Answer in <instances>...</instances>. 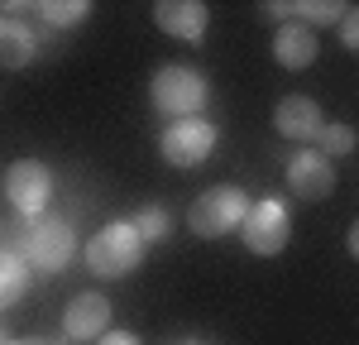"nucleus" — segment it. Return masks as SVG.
Segmentation results:
<instances>
[{
	"label": "nucleus",
	"mask_w": 359,
	"mask_h": 345,
	"mask_svg": "<svg viewBox=\"0 0 359 345\" xmlns=\"http://www.w3.org/2000/svg\"><path fill=\"white\" fill-rule=\"evenodd\" d=\"M144 250L149 245H144V235L135 230V221H111V226H101L82 245V259L96 278L115 283V278H130L139 264H144Z\"/></svg>",
	"instance_id": "1"
},
{
	"label": "nucleus",
	"mask_w": 359,
	"mask_h": 345,
	"mask_svg": "<svg viewBox=\"0 0 359 345\" xmlns=\"http://www.w3.org/2000/svg\"><path fill=\"white\" fill-rule=\"evenodd\" d=\"M149 101L168 120H192L211 106V82H206V72H196L187 62H168L149 82Z\"/></svg>",
	"instance_id": "2"
},
{
	"label": "nucleus",
	"mask_w": 359,
	"mask_h": 345,
	"mask_svg": "<svg viewBox=\"0 0 359 345\" xmlns=\"http://www.w3.org/2000/svg\"><path fill=\"white\" fill-rule=\"evenodd\" d=\"M249 206H254V201H249L245 187H235V182H216V187H206V192L187 206V230L201 235V240H225L230 230L245 226Z\"/></svg>",
	"instance_id": "3"
},
{
	"label": "nucleus",
	"mask_w": 359,
	"mask_h": 345,
	"mask_svg": "<svg viewBox=\"0 0 359 345\" xmlns=\"http://www.w3.org/2000/svg\"><path fill=\"white\" fill-rule=\"evenodd\" d=\"M216 144H221V125L206 115H192V120H168V130L158 135V154L172 168H196L216 154Z\"/></svg>",
	"instance_id": "4"
},
{
	"label": "nucleus",
	"mask_w": 359,
	"mask_h": 345,
	"mask_svg": "<svg viewBox=\"0 0 359 345\" xmlns=\"http://www.w3.org/2000/svg\"><path fill=\"white\" fill-rule=\"evenodd\" d=\"M20 255H25V264L34 273H62L77 259V230L67 226L62 216H39L29 226V240Z\"/></svg>",
	"instance_id": "5"
},
{
	"label": "nucleus",
	"mask_w": 359,
	"mask_h": 345,
	"mask_svg": "<svg viewBox=\"0 0 359 345\" xmlns=\"http://www.w3.org/2000/svg\"><path fill=\"white\" fill-rule=\"evenodd\" d=\"M5 201H10L25 221L48 216V201H53V168H48L43 158H15L10 172H5Z\"/></svg>",
	"instance_id": "6"
},
{
	"label": "nucleus",
	"mask_w": 359,
	"mask_h": 345,
	"mask_svg": "<svg viewBox=\"0 0 359 345\" xmlns=\"http://www.w3.org/2000/svg\"><path fill=\"white\" fill-rule=\"evenodd\" d=\"M240 240H245L249 255H259V259L283 255V250H287V240H292V211H287L278 197L254 201V206H249V216H245V226H240Z\"/></svg>",
	"instance_id": "7"
},
{
	"label": "nucleus",
	"mask_w": 359,
	"mask_h": 345,
	"mask_svg": "<svg viewBox=\"0 0 359 345\" xmlns=\"http://www.w3.org/2000/svg\"><path fill=\"white\" fill-rule=\"evenodd\" d=\"M287 187L302 201H326L335 192V163L321 149H297L287 158Z\"/></svg>",
	"instance_id": "8"
},
{
	"label": "nucleus",
	"mask_w": 359,
	"mask_h": 345,
	"mask_svg": "<svg viewBox=\"0 0 359 345\" xmlns=\"http://www.w3.org/2000/svg\"><path fill=\"white\" fill-rule=\"evenodd\" d=\"M106 326H111V297L106 292H77L67 307H62V336L67 341H101L106 336Z\"/></svg>",
	"instance_id": "9"
},
{
	"label": "nucleus",
	"mask_w": 359,
	"mask_h": 345,
	"mask_svg": "<svg viewBox=\"0 0 359 345\" xmlns=\"http://www.w3.org/2000/svg\"><path fill=\"white\" fill-rule=\"evenodd\" d=\"M154 25L163 29L168 39L177 43H201L211 29V10L201 0H158L154 5Z\"/></svg>",
	"instance_id": "10"
},
{
	"label": "nucleus",
	"mask_w": 359,
	"mask_h": 345,
	"mask_svg": "<svg viewBox=\"0 0 359 345\" xmlns=\"http://www.w3.org/2000/svg\"><path fill=\"white\" fill-rule=\"evenodd\" d=\"M273 130L292 144H316L321 130H326V115L311 96H283L273 106Z\"/></svg>",
	"instance_id": "11"
},
{
	"label": "nucleus",
	"mask_w": 359,
	"mask_h": 345,
	"mask_svg": "<svg viewBox=\"0 0 359 345\" xmlns=\"http://www.w3.org/2000/svg\"><path fill=\"white\" fill-rule=\"evenodd\" d=\"M273 58H278V67H287V72H306V67L321 58V39H316V29L297 25V20L278 25V34H273Z\"/></svg>",
	"instance_id": "12"
},
{
	"label": "nucleus",
	"mask_w": 359,
	"mask_h": 345,
	"mask_svg": "<svg viewBox=\"0 0 359 345\" xmlns=\"http://www.w3.org/2000/svg\"><path fill=\"white\" fill-rule=\"evenodd\" d=\"M39 53V39L25 20H0V62L5 67H29Z\"/></svg>",
	"instance_id": "13"
},
{
	"label": "nucleus",
	"mask_w": 359,
	"mask_h": 345,
	"mask_svg": "<svg viewBox=\"0 0 359 345\" xmlns=\"http://www.w3.org/2000/svg\"><path fill=\"white\" fill-rule=\"evenodd\" d=\"M25 288H29V264H25V255L0 250V312H5V307H15V302L25 297Z\"/></svg>",
	"instance_id": "14"
},
{
	"label": "nucleus",
	"mask_w": 359,
	"mask_h": 345,
	"mask_svg": "<svg viewBox=\"0 0 359 345\" xmlns=\"http://www.w3.org/2000/svg\"><path fill=\"white\" fill-rule=\"evenodd\" d=\"M34 10H39L53 29H77V25L91 20V0H39Z\"/></svg>",
	"instance_id": "15"
},
{
	"label": "nucleus",
	"mask_w": 359,
	"mask_h": 345,
	"mask_svg": "<svg viewBox=\"0 0 359 345\" xmlns=\"http://www.w3.org/2000/svg\"><path fill=\"white\" fill-rule=\"evenodd\" d=\"M287 10L297 25L311 29V25H340L350 5H340V0H287Z\"/></svg>",
	"instance_id": "16"
},
{
	"label": "nucleus",
	"mask_w": 359,
	"mask_h": 345,
	"mask_svg": "<svg viewBox=\"0 0 359 345\" xmlns=\"http://www.w3.org/2000/svg\"><path fill=\"white\" fill-rule=\"evenodd\" d=\"M316 149L326 154V158H345V154H355L359 149V135L355 125H345V120H326V130H321V140H316Z\"/></svg>",
	"instance_id": "17"
},
{
	"label": "nucleus",
	"mask_w": 359,
	"mask_h": 345,
	"mask_svg": "<svg viewBox=\"0 0 359 345\" xmlns=\"http://www.w3.org/2000/svg\"><path fill=\"white\" fill-rule=\"evenodd\" d=\"M135 230L144 235V245H158V240L172 235V216H168L163 206H144V211L135 216Z\"/></svg>",
	"instance_id": "18"
},
{
	"label": "nucleus",
	"mask_w": 359,
	"mask_h": 345,
	"mask_svg": "<svg viewBox=\"0 0 359 345\" xmlns=\"http://www.w3.org/2000/svg\"><path fill=\"white\" fill-rule=\"evenodd\" d=\"M340 43L359 53V10H345V20H340Z\"/></svg>",
	"instance_id": "19"
},
{
	"label": "nucleus",
	"mask_w": 359,
	"mask_h": 345,
	"mask_svg": "<svg viewBox=\"0 0 359 345\" xmlns=\"http://www.w3.org/2000/svg\"><path fill=\"white\" fill-rule=\"evenodd\" d=\"M96 345H144V341H139L135 331H106V336H101Z\"/></svg>",
	"instance_id": "20"
},
{
	"label": "nucleus",
	"mask_w": 359,
	"mask_h": 345,
	"mask_svg": "<svg viewBox=\"0 0 359 345\" xmlns=\"http://www.w3.org/2000/svg\"><path fill=\"white\" fill-rule=\"evenodd\" d=\"M345 250H350V255L359 259V221H355V226H350V235H345Z\"/></svg>",
	"instance_id": "21"
},
{
	"label": "nucleus",
	"mask_w": 359,
	"mask_h": 345,
	"mask_svg": "<svg viewBox=\"0 0 359 345\" xmlns=\"http://www.w3.org/2000/svg\"><path fill=\"white\" fill-rule=\"evenodd\" d=\"M10 345H62V341H48V336H25V341H10Z\"/></svg>",
	"instance_id": "22"
},
{
	"label": "nucleus",
	"mask_w": 359,
	"mask_h": 345,
	"mask_svg": "<svg viewBox=\"0 0 359 345\" xmlns=\"http://www.w3.org/2000/svg\"><path fill=\"white\" fill-rule=\"evenodd\" d=\"M182 345H206V341H196V336H187V341H182Z\"/></svg>",
	"instance_id": "23"
},
{
	"label": "nucleus",
	"mask_w": 359,
	"mask_h": 345,
	"mask_svg": "<svg viewBox=\"0 0 359 345\" xmlns=\"http://www.w3.org/2000/svg\"><path fill=\"white\" fill-rule=\"evenodd\" d=\"M0 345H10V336H5V326H0Z\"/></svg>",
	"instance_id": "24"
}]
</instances>
